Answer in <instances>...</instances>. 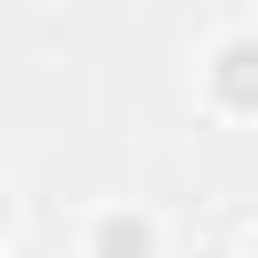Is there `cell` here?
Returning a JSON list of instances; mask_svg holds the SVG:
<instances>
[{
  "label": "cell",
  "mask_w": 258,
  "mask_h": 258,
  "mask_svg": "<svg viewBox=\"0 0 258 258\" xmlns=\"http://www.w3.org/2000/svg\"><path fill=\"white\" fill-rule=\"evenodd\" d=\"M105 258H145V226H105Z\"/></svg>",
  "instance_id": "cell-1"
}]
</instances>
